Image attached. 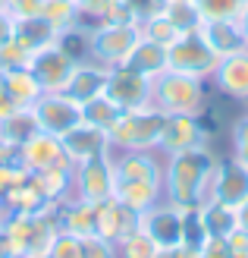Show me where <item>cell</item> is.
Here are the masks:
<instances>
[{
  "mask_svg": "<svg viewBox=\"0 0 248 258\" xmlns=\"http://www.w3.org/2000/svg\"><path fill=\"white\" fill-rule=\"evenodd\" d=\"M217 170V154L207 145L167 154L163 164V199L176 208H195L207 199Z\"/></svg>",
  "mask_w": 248,
  "mask_h": 258,
  "instance_id": "obj_1",
  "label": "cell"
},
{
  "mask_svg": "<svg viewBox=\"0 0 248 258\" xmlns=\"http://www.w3.org/2000/svg\"><path fill=\"white\" fill-rule=\"evenodd\" d=\"M151 104L163 113H195V117H201L207 107V82L167 70L151 82Z\"/></svg>",
  "mask_w": 248,
  "mask_h": 258,
  "instance_id": "obj_2",
  "label": "cell"
},
{
  "mask_svg": "<svg viewBox=\"0 0 248 258\" xmlns=\"http://www.w3.org/2000/svg\"><path fill=\"white\" fill-rule=\"evenodd\" d=\"M167 113L157 110L154 104L138 107V110H123V117L107 133L110 151H151L157 148L160 133H163Z\"/></svg>",
  "mask_w": 248,
  "mask_h": 258,
  "instance_id": "obj_3",
  "label": "cell"
},
{
  "mask_svg": "<svg viewBox=\"0 0 248 258\" xmlns=\"http://www.w3.org/2000/svg\"><path fill=\"white\" fill-rule=\"evenodd\" d=\"M113 186H116L113 151H104V154H98V158L72 164V199L101 205V202L113 199Z\"/></svg>",
  "mask_w": 248,
  "mask_h": 258,
  "instance_id": "obj_4",
  "label": "cell"
},
{
  "mask_svg": "<svg viewBox=\"0 0 248 258\" xmlns=\"http://www.w3.org/2000/svg\"><path fill=\"white\" fill-rule=\"evenodd\" d=\"M217 63H220L217 54L201 41L198 32L182 35L176 44L167 47V70L170 73H182V76H195V79L211 82Z\"/></svg>",
  "mask_w": 248,
  "mask_h": 258,
  "instance_id": "obj_5",
  "label": "cell"
},
{
  "mask_svg": "<svg viewBox=\"0 0 248 258\" xmlns=\"http://www.w3.org/2000/svg\"><path fill=\"white\" fill-rule=\"evenodd\" d=\"M141 38L138 22L126 25H101L91 32V60L104 63V67H123V60L132 54V47Z\"/></svg>",
  "mask_w": 248,
  "mask_h": 258,
  "instance_id": "obj_6",
  "label": "cell"
},
{
  "mask_svg": "<svg viewBox=\"0 0 248 258\" xmlns=\"http://www.w3.org/2000/svg\"><path fill=\"white\" fill-rule=\"evenodd\" d=\"M29 110H32L38 129L57 136V139H63L69 129H75V126L82 123V107L75 104V101H69L63 92H57V95L54 92H44Z\"/></svg>",
  "mask_w": 248,
  "mask_h": 258,
  "instance_id": "obj_7",
  "label": "cell"
},
{
  "mask_svg": "<svg viewBox=\"0 0 248 258\" xmlns=\"http://www.w3.org/2000/svg\"><path fill=\"white\" fill-rule=\"evenodd\" d=\"M104 95L120 110H138L151 104V79L138 76L129 67H110L107 70V85H104Z\"/></svg>",
  "mask_w": 248,
  "mask_h": 258,
  "instance_id": "obj_8",
  "label": "cell"
},
{
  "mask_svg": "<svg viewBox=\"0 0 248 258\" xmlns=\"http://www.w3.org/2000/svg\"><path fill=\"white\" fill-rule=\"evenodd\" d=\"M167 154L160 148L151 151H113L116 183H163Z\"/></svg>",
  "mask_w": 248,
  "mask_h": 258,
  "instance_id": "obj_9",
  "label": "cell"
},
{
  "mask_svg": "<svg viewBox=\"0 0 248 258\" xmlns=\"http://www.w3.org/2000/svg\"><path fill=\"white\" fill-rule=\"evenodd\" d=\"M207 199H217L223 205H242L248 199V167L226 154V158H217V170H214V179H211V192Z\"/></svg>",
  "mask_w": 248,
  "mask_h": 258,
  "instance_id": "obj_10",
  "label": "cell"
},
{
  "mask_svg": "<svg viewBox=\"0 0 248 258\" xmlns=\"http://www.w3.org/2000/svg\"><path fill=\"white\" fill-rule=\"evenodd\" d=\"M195 145H207L204 120L195 117V113H167L157 148L163 154H176V151H186Z\"/></svg>",
  "mask_w": 248,
  "mask_h": 258,
  "instance_id": "obj_11",
  "label": "cell"
},
{
  "mask_svg": "<svg viewBox=\"0 0 248 258\" xmlns=\"http://www.w3.org/2000/svg\"><path fill=\"white\" fill-rule=\"evenodd\" d=\"M29 70L35 73V79L41 82L44 92H54V95H57V92H63V88H66L69 76H72V70H75V63L63 54V50L57 47V41H54V44L41 47V50H35Z\"/></svg>",
  "mask_w": 248,
  "mask_h": 258,
  "instance_id": "obj_12",
  "label": "cell"
},
{
  "mask_svg": "<svg viewBox=\"0 0 248 258\" xmlns=\"http://www.w3.org/2000/svg\"><path fill=\"white\" fill-rule=\"evenodd\" d=\"M141 230H145L160 249L179 246V242H182V208L170 205L167 199L157 202L151 211L141 214Z\"/></svg>",
  "mask_w": 248,
  "mask_h": 258,
  "instance_id": "obj_13",
  "label": "cell"
},
{
  "mask_svg": "<svg viewBox=\"0 0 248 258\" xmlns=\"http://www.w3.org/2000/svg\"><path fill=\"white\" fill-rule=\"evenodd\" d=\"M198 35H201V41L217 54V60L248 50V41H245L242 29H239V19H201Z\"/></svg>",
  "mask_w": 248,
  "mask_h": 258,
  "instance_id": "obj_14",
  "label": "cell"
},
{
  "mask_svg": "<svg viewBox=\"0 0 248 258\" xmlns=\"http://www.w3.org/2000/svg\"><path fill=\"white\" fill-rule=\"evenodd\" d=\"M16 161L25 173H35V170H44V167H54L60 161H69L63 154V142L50 133H35L25 145H19L16 151Z\"/></svg>",
  "mask_w": 248,
  "mask_h": 258,
  "instance_id": "obj_15",
  "label": "cell"
},
{
  "mask_svg": "<svg viewBox=\"0 0 248 258\" xmlns=\"http://www.w3.org/2000/svg\"><path fill=\"white\" fill-rule=\"evenodd\" d=\"M211 82L217 85V92L223 98L248 104V50L232 54V57H223L217 63Z\"/></svg>",
  "mask_w": 248,
  "mask_h": 258,
  "instance_id": "obj_16",
  "label": "cell"
},
{
  "mask_svg": "<svg viewBox=\"0 0 248 258\" xmlns=\"http://www.w3.org/2000/svg\"><path fill=\"white\" fill-rule=\"evenodd\" d=\"M138 227H141V214L129 211L126 205H120L116 199H107V202L98 205L95 236H104V239H110V242H120L123 236H129Z\"/></svg>",
  "mask_w": 248,
  "mask_h": 258,
  "instance_id": "obj_17",
  "label": "cell"
},
{
  "mask_svg": "<svg viewBox=\"0 0 248 258\" xmlns=\"http://www.w3.org/2000/svg\"><path fill=\"white\" fill-rule=\"evenodd\" d=\"M107 70H110V67H104V63H98V60L75 63V70H72V76H69L66 88H63V95L82 107L85 101L104 95V85H107Z\"/></svg>",
  "mask_w": 248,
  "mask_h": 258,
  "instance_id": "obj_18",
  "label": "cell"
},
{
  "mask_svg": "<svg viewBox=\"0 0 248 258\" xmlns=\"http://www.w3.org/2000/svg\"><path fill=\"white\" fill-rule=\"evenodd\" d=\"M60 142H63V154H66L72 164H82L88 158H98V154L110 151L107 133H101V129L88 126V123H79L75 129H69Z\"/></svg>",
  "mask_w": 248,
  "mask_h": 258,
  "instance_id": "obj_19",
  "label": "cell"
},
{
  "mask_svg": "<svg viewBox=\"0 0 248 258\" xmlns=\"http://www.w3.org/2000/svg\"><path fill=\"white\" fill-rule=\"evenodd\" d=\"M29 179L38 186V192L47 202H66L72 199V161H60L54 167L29 173Z\"/></svg>",
  "mask_w": 248,
  "mask_h": 258,
  "instance_id": "obj_20",
  "label": "cell"
},
{
  "mask_svg": "<svg viewBox=\"0 0 248 258\" xmlns=\"http://www.w3.org/2000/svg\"><path fill=\"white\" fill-rule=\"evenodd\" d=\"M123 67L129 70H135L138 76H145V79H157V76L167 73V47L157 44V41H148L145 35L138 38V44L132 47V54H129L123 60Z\"/></svg>",
  "mask_w": 248,
  "mask_h": 258,
  "instance_id": "obj_21",
  "label": "cell"
},
{
  "mask_svg": "<svg viewBox=\"0 0 248 258\" xmlns=\"http://www.w3.org/2000/svg\"><path fill=\"white\" fill-rule=\"evenodd\" d=\"M113 199L120 205H126L129 211L145 214L157 202H163V183H116Z\"/></svg>",
  "mask_w": 248,
  "mask_h": 258,
  "instance_id": "obj_22",
  "label": "cell"
},
{
  "mask_svg": "<svg viewBox=\"0 0 248 258\" xmlns=\"http://www.w3.org/2000/svg\"><path fill=\"white\" fill-rule=\"evenodd\" d=\"M4 92L10 95V101L16 107H32L44 95V88L35 79L32 70H7L4 73Z\"/></svg>",
  "mask_w": 248,
  "mask_h": 258,
  "instance_id": "obj_23",
  "label": "cell"
},
{
  "mask_svg": "<svg viewBox=\"0 0 248 258\" xmlns=\"http://www.w3.org/2000/svg\"><path fill=\"white\" fill-rule=\"evenodd\" d=\"M201 221H204V230L207 236H217V239H226L239 230L236 224V208L232 205H223L217 199H204L201 202Z\"/></svg>",
  "mask_w": 248,
  "mask_h": 258,
  "instance_id": "obj_24",
  "label": "cell"
},
{
  "mask_svg": "<svg viewBox=\"0 0 248 258\" xmlns=\"http://www.w3.org/2000/svg\"><path fill=\"white\" fill-rule=\"evenodd\" d=\"M47 205H50V202L41 196V192H38V186L32 183V179L25 176L22 183L10 192L4 202H0V208H4V211H13V214H41Z\"/></svg>",
  "mask_w": 248,
  "mask_h": 258,
  "instance_id": "obj_25",
  "label": "cell"
},
{
  "mask_svg": "<svg viewBox=\"0 0 248 258\" xmlns=\"http://www.w3.org/2000/svg\"><path fill=\"white\" fill-rule=\"evenodd\" d=\"M35 133H41V129H38V123H35V117H32L29 107H16L7 120H0V139L10 142L13 148L25 145Z\"/></svg>",
  "mask_w": 248,
  "mask_h": 258,
  "instance_id": "obj_26",
  "label": "cell"
},
{
  "mask_svg": "<svg viewBox=\"0 0 248 258\" xmlns=\"http://www.w3.org/2000/svg\"><path fill=\"white\" fill-rule=\"evenodd\" d=\"M13 38H16L22 47H29L32 54H35V50L54 44V41H57V32L50 29L41 16H32V19H19V22H16V35H13Z\"/></svg>",
  "mask_w": 248,
  "mask_h": 258,
  "instance_id": "obj_27",
  "label": "cell"
},
{
  "mask_svg": "<svg viewBox=\"0 0 248 258\" xmlns=\"http://www.w3.org/2000/svg\"><path fill=\"white\" fill-rule=\"evenodd\" d=\"M120 117H123V110L116 107L107 95H98V98H91V101L82 104V123L101 129V133H110Z\"/></svg>",
  "mask_w": 248,
  "mask_h": 258,
  "instance_id": "obj_28",
  "label": "cell"
},
{
  "mask_svg": "<svg viewBox=\"0 0 248 258\" xmlns=\"http://www.w3.org/2000/svg\"><path fill=\"white\" fill-rule=\"evenodd\" d=\"M41 19L60 35V32H66L79 22V7H75V0H44Z\"/></svg>",
  "mask_w": 248,
  "mask_h": 258,
  "instance_id": "obj_29",
  "label": "cell"
},
{
  "mask_svg": "<svg viewBox=\"0 0 248 258\" xmlns=\"http://www.w3.org/2000/svg\"><path fill=\"white\" fill-rule=\"evenodd\" d=\"M57 47L72 63H85V60H91V32H85L82 25H72V29L57 35Z\"/></svg>",
  "mask_w": 248,
  "mask_h": 258,
  "instance_id": "obj_30",
  "label": "cell"
},
{
  "mask_svg": "<svg viewBox=\"0 0 248 258\" xmlns=\"http://www.w3.org/2000/svg\"><path fill=\"white\" fill-rule=\"evenodd\" d=\"M116 252H120V258H157L160 246L138 227V230H132L129 236H123L116 242Z\"/></svg>",
  "mask_w": 248,
  "mask_h": 258,
  "instance_id": "obj_31",
  "label": "cell"
},
{
  "mask_svg": "<svg viewBox=\"0 0 248 258\" xmlns=\"http://www.w3.org/2000/svg\"><path fill=\"white\" fill-rule=\"evenodd\" d=\"M160 16H167L182 35L198 32V25H201V19H204L201 10H198V4H170V0L163 4V13H160Z\"/></svg>",
  "mask_w": 248,
  "mask_h": 258,
  "instance_id": "obj_32",
  "label": "cell"
},
{
  "mask_svg": "<svg viewBox=\"0 0 248 258\" xmlns=\"http://www.w3.org/2000/svg\"><path fill=\"white\" fill-rule=\"evenodd\" d=\"M182 242H186V246H195L198 252L207 242V230H204V221H201V205L182 208Z\"/></svg>",
  "mask_w": 248,
  "mask_h": 258,
  "instance_id": "obj_33",
  "label": "cell"
},
{
  "mask_svg": "<svg viewBox=\"0 0 248 258\" xmlns=\"http://www.w3.org/2000/svg\"><path fill=\"white\" fill-rule=\"evenodd\" d=\"M141 35H145L148 41H157V44H163V47L176 44L179 38H182V32H179V29H176V25L170 22L167 16H154V19H145V22H141Z\"/></svg>",
  "mask_w": 248,
  "mask_h": 258,
  "instance_id": "obj_34",
  "label": "cell"
},
{
  "mask_svg": "<svg viewBox=\"0 0 248 258\" xmlns=\"http://www.w3.org/2000/svg\"><path fill=\"white\" fill-rule=\"evenodd\" d=\"M47 255L50 258H85V246L69 230H57L54 239H50V246H47Z\"/></svg>",
  "mask_w": 248,
  "mask_h": 258,
  "instance_id": "obj_35",
  "label": "cell"
},
{
  "mask_svg": "<svg viewBox=\"0 0 248 258\" xmlns=\"http://www.w3.org/2000/svg\"><path fill=\"white\" fill-rule=\"evenodd\" d=\"M204 19H239L245 0H195Z\"/></svg>",
  "mask_w": 248,
  "mask_h": 258,
  "instance_id": "obj_36",
  "label": "cell"
},
{
  "mask_svg": "<svg viewBox=\"0 0 248 258\" xmlns=\"http://www.w3.org/2000/svg\"><path fill=\"white\" fill-rule=\"evenodd\" d=\"M29 63H32V50L22 47L16 38L0 47V70H4V73L7 70H29Z\"/></svg>",
  "mask_w": 248,
  "mask_h": 258,
  "instance_id": "obj_37",
  "label": "cell"
},
{
  "mask_svg": "<svg viewBox=\"0 0 248 258\" xmlns=\"http://www.w3.org/2000/svg\"><path fill=\"white\" fill-rule=\"evenodd\" d=\"M229 145H232V158H239L245 167H248V110L239 113L232 120V129H229Z\"/></svg>",
  "mask_w": 248,
  "mask_h": 258,
  "instance_id": "obj_38",
  "label": "cell"
},
{
  "mask_svg": "<svg viewBox=\"0 0 248 258\" xmlns=\"http://www.w3.org/2000/svg\"><path fill=\"white\" fill-rule=\"evenodd\" d=\"M123 4L132 10V16H135V22L141 25L145 19H154V16H160L163 13V4L167 0H123Z\"/></svg>",
  "mask_w": 248,
  "mask_h": 258,
  "instance_id": "obj_39",
  "label": "cell"
},
{
  "mask_svg": "<svg viewBox=\"0 0 248 258\" xmlns=\"http://www.w3.org/2000/svg\"><path fill=\"white\" fill-rule=\"evenodd\" d=\"M82 246H85V258H120L116 242L104 239V236H88L82 239Z\"/></svg>",
  "mask_w": 248,
  "mask_h": 258,
  "instance_id": "obj_40",
  "label": "cell"
},
{
  "mask_svg": "<svg viewBox=\"0 0 248 258\" xmlns=\"http://www.w3.org/2000/svg\"><path fill=\"white\" fill-rule=\"evenodd\" d=\"M25 176H29V173H25L19 164H7V167H0V202H4L13 189H16Z\"/></svg>",
  "mask_w": 248,
  "mask_h": 258,
  "instance_id": "obj_41",
  "label": "cell"
},
{
  "mask_svg": "<svg viewBox=\"0 0 248 258\" xmlns=\"http://www.w3.org/2000/svg\"><path fill=\"white\" fill-rule=\"evenodd\" d=\"M41 7L44 0H7V13L13 19H32V16H41Z\"/></svg>",
  "mask_w": 248,
  "mask_h": 258,
  "instance_id": "obj_42",
  "label": "cell"
},
{
  "mask_svg": "<svg viewBox=\"0 0 248 258\" xmlns=\"http://www.w3.org/2000/svg\"><path fill=\"white\" fill-rule=\"evenodd\" d=\"M201 258H232L229 242L226 239H217V236H207V242L201 246Z\"/></svg>",
  "mask_w": 248,
  "mask_h": 258,
  "instance_id": "obj_43",
  "label": "cell"
},
{
  "mask_svg": "<svg viewBox=\"0 0 248 258\" xmlns=\"http://www.w3.org/2000/svg\"><path fill=\"white\" fill-rule=\"evenodd\" d=\"M110 4H116V0H75V7H79L82 16H101Z\"/></svg>",
  "mask_w": 248,
  "mask_h": 258,
  "instance_id": "obj_44",
  "label": "cell"
},
{
  "mask_svg": "<svg viewBox=\"0 0 248 258\" xmlns=\"http://www.w3.org/2000/svg\"><path fill=\"white\" fill-rule=\"evenodd\" d=\"M13 35H16V19L10 13H0V47L7 41H13Z\"/></svg>",
  "mask_w": 248,
  "mask_h": 258,
  "instance_id": "obj_45",
  "label": "cell"
},
{
  "mask_svg": "<svg viewBox=\"0 0 248 258\" xmlns=\"http://www.w3.org/2000/svg\"><path fill=\"white\" fill-rule=\"evenodd\" d=\"M16 151H19V148H13L10 142L0 139V167H7V164H19V161H16Z\"/></svg>",
  "mask_w": 248,
  "mask_h": 258,
  "instance_id": "obj_46",
  "label": "cell"
},
{
  "mask_svg": "<svg viewBox=\"0 0 248 258\" xmlns=\"http://www.w3.org/2000/svg\"><path fill=\"white\" fill-rule=\"evenodd\" d=\"M236 224H239L242 233H248V199L242 205H236Z\"/></svg>",
  "mask_w": 248,
  "mask_h": 258,
  "instance_id": "obj_47",
  "label": "cell"
},
{
  "mask_svg": "<svg viewBox=\"0 0 248 258\" xmlns=\"http://www.w3.org/2000/svg\"><path fill=\"white\" fill-rule=\"evenodd\" d=\"M13 110H16V104H13V101H10V95L4 92V88H0V120H7Z\"/></svg>",
  "mask_w": 248,
  "mask_h": 258,
  "instance_id": "obj_48",
  "label": "cell"
},
{
  "mask_svg": "<svg viewBox=\"0 0 248 258\" xmlns=\"http://www.w3.org/2000/svg\"><path fill=\"white\" fill-rule=\"evenodd\" d=\"M239 29H242V35H245V41H248V0H245L242 13H239Z\"/></svg>",
  "mask_w": 248,
  "mask_h": 258,
  "instance_id": "obj_49",
  "label": "cell"
},
{
  "mask_svg": "<svg viewBox=\"0 0 248 258\" xmlns=\"http://www.w3.org/2000/svg\"><path fill=\"white\" fill-rule=\"evenodd\" d=\"M0 258H16L13 249H10V242H7V236H4V230H0Z\"/></svg>",
  "mask_w": 248,
  "mask_h": 258,
  "instance_id": "obj_50",
  "label": "cell"
},
{
  "mask_svg": "<svg viewBox=\"0 0 248 258\" xmlns=\"http://www.w3.org/2000/svg\"><path fill=\"white\" fill-rule=\"evenodd\" d=\"M22 258H50L47 252H32V255H22Z\"/></svg>",
  "mask_w": 248,
  "mask_h": 258,
  "instance_id": "obj_51",
  "label": "cell"
},
{
  "mask_svg": "<svg viewBox=\"0 0 248 258\" xmlns=\"http://www.w3.org/2000/svg\"><path fill=\"white\" fill-rule=\"evenodd\" d=\"M170 4H195V0H170Z\"/></svg>",
  "mask_w": 248,
  "mask_h": 258,
  "instance_id": "obj_52",
  "label": "cell"
},
{
  "mask_svg": "<svg viewBox=\"0 0 248 258\" xmlns=\"http://www.w3.org/2000/svg\"><path fill=\"white\" fill-rule=\"evenodd\" d=\"M0 13H7V0H0Z\"/></svg>",
  "mask_w": 248,
  "mask_h": 258,
  "instance_id": "obj_53",
  "label": "cell"
},
{
  "mask_svg": "<svg viewBox=\"0 0 248 258\" xmlns=\"http://www.w3.org/2000/svg\"><path fill=\"white\" fill-rule=\"evenodd\" d=\"M0 88H4V70H0Z\"/></svg>",
  "mask_w": 248,
  "mask_h": 258,
  "instance_id": "obj_54",
  "label": "cell"
}]
</instances>
